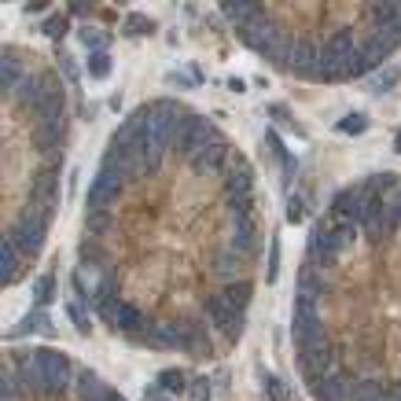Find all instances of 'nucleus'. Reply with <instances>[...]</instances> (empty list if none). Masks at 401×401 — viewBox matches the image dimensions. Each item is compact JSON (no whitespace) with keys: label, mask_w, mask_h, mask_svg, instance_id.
<instances>
[{"label":"nucleus","mask_w":401,"mask_h":401,"mask_svg":"<svg viewBox=\"0 0 401 401\" xmlns=\"http://www.w3.org/2000/svg\"><path fill=\"white\" fill-rule=\"evenodd\" d=\"M265 394L269 401H288V386H283L280 376H265Z\"/></svg>","instance_id":"72a5a7b5"},{"label":"nucleus","mask_w":401,"mask_h":401,"mask_svg":"<svg viewBox=\"0 0 401 401\" xmlns=\"http://www.w3.org/2000/svg\"><path fill=\"white\" fill-rule=\"evenodd\" d=\"M34 118H37V129H48V125H66V92L52 96L48 104L34 114Z\"/></svg>","instance_id":"dca6fc26"},{"label":"nucleus","mask_w":401,"mask_h":401,"mask_svg":"<svg viewBox=\"0 0 401 401\" xmlns=\"http://www.w3.org/2000/svg\"><path fill=\"white\" fill-rule=\"evenodd\" d=\"M258 239H262V232H258L254 213H232V210H228V218H225V243H221V247L251 258L258 251Z\"/></svg>","instance_id":"20e7f679"},{"label":"nucleus","mask_w":401,"mask_h":401,"mask_svg":"<svg viewBox=\"0 0 401 401\" xmlns=\"http://www.w3.org/2000/svg\"><path fill=\"white\" fill-rule=\"evenodd\" d=\"M133 34H155V22L148 15H125V37H133Z\"/></svg>","instance_id":"c756f323"},{"label":"nucleus","mask_w":401,"mask_h":401,"mask_svg":"<svg viewBox=\"0 0 401 401\" xmlns=\"http://www.w3.org/2000/svg\"><path fill=\"white\" fill-rule=\"evenodd\" d=\"M66 317L74 321V328H78V332H92L89 309H85V302H81V298H70V302H66Z\"/></svg>","instance_id":"393cba45"},{"label":"nucleus","mask_w":401,"mask_h":401,"mask_svg":"<svg viewBox=\"0 0 401 401\" xmlns=\"http://www.w3.org/2000/svg\"><path fill=\"white\" fill-rule=\"evenodd\" d=\"M265 144L273 148V155H276V162H280V166H288V162L295 159V155H291L288 148H283V140H280V136L273 133V129H269V133H265Z\"/></svg>","instance_id":"473e14b6"},{"label":"nucleus","mask_w":401,"mask_h":401,"mask_svg":"<svg viewBox=\"0 0 401 401\" xmlns=\"http://www.w3.org/2000/svg\"><path fill=\"white\" fill-rule=\"evenodd\" d=\"M306 213H309V203H306L302 195H291V199H288V221H291V225H302Z\"/></svg>","instance_id":"2f4dec72"},{"label":"nucleus","mask_w":401,"mask_h":401,"mask_svg":"<svg viewBox=\"0 0 401 401\" xmlns=\"http://www.w3.org/2000/svg\"><path fill=\"white\" fill-rule=\"evenodd\" d=\"M52 295H55V280H52V276H41V280L34 283V302H37V309H45V306L52 302Z\"/></svg>","instance_id":"cd10ccee"},{"label":"nucleus","mask_w":401,"mask_h":401,"mask_svg":"<svg viewBox=\"0 0 401 401\" xmlns=\"http://www.w3.org/2000/svg\"><path fill=\"white\" fill-rule=\"evenodd\" d=\"M111 55L107 52H92L89 55V63H85V74H89L92 81H104V78H111Z\"/></svg>","instance_id":"4be33fe9"},{"label":"nucleus","mask_w":401,"mask_h":401,"mask_svg":"<svg viewBox=\"0 0 401 401\" xmlns=\"http://www.w3.org/2000/svg\"><path fill=\"white\" fill-rule=\"evenodd\" d=\"M328 295V280H324V269H313L306 265L298 273V288H295V298H309V302H321Z\"/></svg>","instance_id":"f8f14e48"},{"label":"nucleus","mask_w":401,"mask_h":401,"mask_svg":"<svg viewBox=\"0 0 401 401\" xmlns=\"http://www.w3.org/2000/svg\"><path fill=\"white\" fill-rule=\"evenodd\" d=\"M398 78H401V74H398L394 66H383L379 74L372 78V89H376V92H386V89H394V85H398Z\"/></svg>","instance_id":"7c9ffc66"},{"label":"nucleus","mask_w":401,"mask_h":401,"mask_svg":"<svg viewBox=\"0 0 401 401\" xmlns=\"http://www.w3.org/2000/svg\"><path fill=\"white\" fill-rule=\"evenodd\" d=\"M63 34H66V19H63V15H48V19H45V37L59 41Z\"/></svg>","instance_id":"f704fd0d"},{"label":"nucleus","mask_w":401,"mask_h":401,"mask_svg":"<svg viewBox=\"0 0 401 401\" xmlns=\"http://www.w3.org/2000/svg\"><path fill=\"white\" fill-rule=\"evenodd\" d=\"M218 8H221V15L232 22L236 30H243V26L254 22L265 11V4H254V0H225V4H218Z\"/></svg>","instance_id":"ddd939ff"},{"label":"nucleus","mask_w":401,"mask_h":401,"mask_svg":"<svg viewBox=\"0 0 401 401\" xmlns=\"http://www.w3.org/2000/svg\"><path fill=\"white\" fill-rule=\"evenodd\" d=\"M122 184H129V181L118 174V169H111V166L99 162V174H96V181L89 184V195H85V206H89V213L107 210L114 199L122 195Z\"/></svg>","instance_id":"423d86ee"},{"label":"nucleus","mask_w":401,"mask_h":401,"mask_svg":"<svg viewBox=\"0 0 401 401\" xmlns=\"http://www.w3.org/2000/svg\"><path fill=\"white\" fill-rule=\"evenodd\" d=\"M221 295H225V298H228V302H232L236 309H243V313H247V302H251V283H247V280L225 283V288H221Z\"/></svg>","instance_id":"412c9836"},{"label":"nucleus","mask_w":401,"mask_h":401,"mask_svg":"<svg viewBox=\"0 0 401 401\" xmlns=\"http://www.w3.org/2000/svg\"><path fill=\"white\" fill-rule=\"evenodd\" d=\"M203 321L213 328V332H225L228 342H236L239 332H243V324H247V313L236 309V306L218 291V295H210L206 302H203Z\"/></svg>","instance_id":"7ed1b4c3"},{"label":"nucleus","mask_w":401,"mask_h":401,"mask_svg":"<svg viewBox=\"0 0 401 401\" xmlns=\"http://www.w3.org/2000/svg\"><path fill=\"white\" fill-rule=\"evenodd\" d=\"M37 148L48 151V155H59L66 148V125H48V129H37Z\"/></svg>","instance_id":"6ab92c4d"},{"label":"nucleus","mask_w":401,"mask_h":401,"mask_svg":"<svg viewBox=\"0 0 401 401\" xmlns=\"http://www.w3.org/2000/svg\"><path fill=\"white\" fill-rule=\"evenodd\" d=\"M59 66H63V74H66L70 81H74V85H78V63H74V59H70V55H59Z\"/></svg>","instance_id":"58836bf2"},{"label":"nucleus","mask_w":401,"mask_h":401,"mask_svg":"<svg viewBox=\"0 0 401 401\" xmlns=\"http://www.w3.org/2000/svg\"><path fill=\"white\" fill-rule=\"evenodd\" d=\"M386 213H391V218L401 225V184H398L391 195H386Z\"/></svg>","instance_id":"e433bc0d"},{"label":"nucleus","mask_w":401,"mask_h":401,"mask_svg":"<svg viewBox=\"0 0 401 401\" xmlns=\"http://www.w3.org/2000/svg\"><path fill=\"white\" fill-rule=\"evenodd\" d=\"M218 140H225L221 129L213 125L210 118H203V114H192V118L177 129L174 155H177V159H184V162H192V159H199V155H203L210 144H218Z\"/></svg>","instance_id":"f257e3e1"},{"label":"nucleus","mask_w":401,"mask_h":401,"mask_svg":"<svg viewBox=\"0 0 401 401\" xmlns=\"http://www.w3.org/2000/svg\"><path fill=\"white\" fill-rule=\"evenodd\" d=\"M365 129H368V118H365V114H346V118L339 122V133H342V136H361Z\"/></svg>","instance_id":"c85d7f7f"},{"label":"nucleus","mask_w":401,"mask_h":401,"mask_svg":"<svg viewBox=\"0 0 401 401\" xmlns=\"http://www.w3.org/2000/svg\"><path fill=\"white\" fill-rule=\"evenodd\" d=\"M30 332H45V335H52V321H48V313H45V309H34L30 317H26L22 324H15L8 335H11V339H19V335H30Z\"/></svg>","instance_id":"aec40b11"},{"label":"nucleus","mask_w":401,"mask_h":401,"mask_svg":"<svg viewBox=\"0 0 401 401\" xmlns=\"http://www.w3.org/2000/svg\"><path fill=\"white\" fill-rule=\"evenodd\" d=\"M59 92H63V85L55 81L52 74H45V70H30V74L22 78V85L15 89V96H11V99H15V107L34 111V114H37L52 96H59Z\"/></svg>","instance_id":"f03ea898"},{"label":"nucleus","mask_w":401,"mask_h":401,"mask_svg":"<svg viewBox=\"0 0 401 401\" xmlns=\"http://www.w3.org/2000/svg\"><path fill=\"white\" fill-rule=\"evenodd\" d=\"M339 258H342V247H339V239H335L332 221H317V225H313V232H309L306 262H309L313 269H332Z\"/></svg>","instance_id":"39448f33"},{"label":"nucleus","mask_w":401,"mask_h":401,"mask_svg":"<svg viewBox=\"0 0 401 401\" xmlns=\"http://www.w3.org/2000/svg\"><path fill=\"white\" fill-rule=\"evenodd\" d=\"M328 221H332V218H328ZM332 228H335V239H339L342 254H346L353 243H357V225L353 221H332Z\"/></svg>","instance_id":"bb28decb"},{"label":"nucleus","mask_w":401,"mask_h":401,"mask_svg":"<svg viewBox=\"0 0 401 401\" xmlns=\"http://www.w3.org/2000/svg\"><path fill=\"white\" fill-rule=\"evenodd\" d=\"M111 228H114V221H111V213H107V210L89 213V218H85V232H89V236H96V239L111 236Z\"/></svg>","instance_id":"5701e85b"},{"label":"nucleus","mask_w":401,"mask_h":401,"mask_svg":"<svg viewBox=\"0 0 401 401\" xmlns=\"http://www.w3.org/2000/svg\"><path fill=\"white\" fill-rule=\"evenodd\" d=\"M70 11H74V15H89V8L92 4H85V0H74V4H66Z\"/></svg>","instance_id":"a19ab883"},{"label":"nucleus","mask_w":401,"mask_h":401,"mask_svg":"<svg viewBox=\"0 0 401 401\" xmlns=\"http://www.w3.org/2000/svg\"><path fill=\"white\" fill-rule=\"evenodd\" d=\"M22 276V254H19V247L11 239H4L0 243V283H15Z\"/></svg>","instance_id":"2eb2a0df"},{"label":"nucleus","mask_w":401,"mask_h":401,"mask_svg":"<svg viewBox=\"0 0 401 401\" xmlns=\"http://www.w3.org/2000/svg\"><path fill=\"white\" fill-rule=\"evenodd\" d=\"M210 269H213V280L221 283H236V280H247V258L236 254V251H228V247H218L210 258Z\"/></svg>","instance_id":"6e6552de"},{"label":"nucleus","mask_w":401,"mask_h":401,"mask_svg":"<svg viewBox=\"0 0 401 401\" xmlns=\"http://www.w3.org/2000/svg\"><path fill=\"white\" fill-rule=\"evenodd\" d=\"M96 313H99V317H104V324H111L118 335H136L140 328H144V313H140L133 302H125V298H111V302H104Z\"/></svg>","instance_id":"0eeeda50"},{"label":"nucleus","mask_w":401,"mask_h":401,"mask_svg":"<svg viewBox=\"0 0 401 401\" xmlns=\"http://www.w3.org/2000/svg\"><path fill=\"white\" fill-rule=\"evenodd\" d=\"M228 151H232V148H228L225 140H218V144H210V148H206L203 155H199V159H192L188 166L195 169L199 177H221V181H225V162H228Z\"/></svg>","instance_id":"1a4fd4ad"},{"label":"nucleus","mask_w":401,"mask_h":401,"mask_svg":"<svg viewBox=\"0 0 401 401\" xmlns=\"http://www.w3.org/2000/svg\"><path fill=\"white\" fill-rule=\"evenodd\" d=\"M107 34L99 30V26H81V45L89 48V52H107Z\"/></svg>","instance_id":"a878e982"},{"label":"nucleus","mask_w":401,"mask_h":401,"mask_svg":"<svg viewBox=\"0 0 401 401\" xmlns=\"http://www.w3.org/2000/svg\"><path fill=\"white\" fill-rule=\"evenodd\" d=\"M169 394L162 391V386H148V394H144V401H166Z\"/></svg>","instance_id":"ea45409f"},{"label":"nucleus","mask_w":401,"mask_h":401,"mask_svg":"<svg viewBox=\"0 0 401 401\" xmlns=\"http://www.w3.org/2000/svg\"><path fill=\"white\" fill-rule=\"evenodd\" d=\"M26 74H30V70H22L19 55L4 48V59H0V92H4V99H8V96H15V89L22 85Z\"/></svg>","instance_id":"4468645a"},{"label":"nucleus","mask_w":401,"mask_h":401,"mask_svg":"<svg viewBox=\"0 0 401 401\" xmlns=\"http://www.w3.org/2000/svg\"><path fill=\"white\" fill-rule=\"evenodd\" d=\"M159 386L166 394H184V386H188V379H184L181 368H162L159 372Z\"/></svg>","instance_id":"b1692460"},{"label":"nucleus","mask_w":401,"mask_h":401,"mask_svg":"<svg viewBox=\"0 0 401 401\" xmlns=\"http://www.w3.org/2000/svg\"><path fill=\"white\" fill-rule=\"evenodd\" d=\"M317 70H321V48L313 45V41H295L291 74H298V78H309V81H317Z\"/></svg>","instance_id":"9d476101"},{"label":"nucleus","mask_w":401,"mask_h":401,"mask_svg":"<svg viewBox=\"0 0 401 401\" xmlns=\"http://www.w3.org/2000/svg\"><path fill=\"white\" fill-rule=\"evenodd\" d=\"M210 386H213V379H206V376L192 379V401H210Z\"/></svg>","instance_id":"c9c22d12"},{"label":"nucleus","mask_w":401,"mask_h":401,"mask_svg":"<svg viewBox=\"0 0 401 401\" xmlns=\"http://www.w3.org/2000/svg\"><path fill=\"white\" fill-rule=\"evenodd\" d=\"M280 273V243L273 239V251H269V280H276Z\"/></svg>","instance_id":"4c0bfd02"},{"label":"nucleus","mask_w":401,"mask_h":401,"mask_svg":"<svg viewBox=\"0 0 401 401\" xmlns=\"http://www.w3.org/2000/svg\"><path fill=\"white\" fill-rule=\"evenodd\" d=\"M4 401H22V398H4Z\"/></svg>","instance_id":"c03bdc74"},{"label":"nucleus","mask_w":401,"mask_h":401,"mask_svg":"<svg viewBox=\"0 0 401 401\" xmlns=\"http://www.w3.org/2000/svg\"><path fill=\"white\" fill-rule=\"evenodd\" d=\"M372 26H394L401 30V0H383V4H368Z\"/></svg>","instance_id":"f3484780"},{"label":"nucleus","mask_w":401,"mask_h":401,"mask_svg":"<svg viewBox=\"0 0 401 401\" xmlns=\"http://www.w3.org/2000/svg\"><path fill=\"white\" fill-rule=\"evenodd\" d=\"M394 151L401 155V133H398V140H394Z\"/></svg>","instance_id":"37998d69"},{"label":"nucleus","mask_w":401,"mask_h":401,"mask_svg":"<svg viewBox=\"0 0 401 401\" xmlns=\"http://www.w3.org/2000/svg\"><path fill=\"white\" fill-rule=\"evenodd\" d=\"M398 228V221L391 218V213H386V206H383V213H376V218H368L365 225H361V232L372 239V243H379V239H386Z\"/></svg>","instance_id":"a211bd4d"},{"label":"nucleus","mask_w":401,"mask_h":401,"mask_svg":"<svg viewBox=\"0 0 401 401\" xmlns=\"http://www.w3.org/2000/svg\"><path fill=\"white\" fill-rule=\"evenodd\" d=\"M309 391H313V398H317V401H350V376L339 365L335 372H328L317 386H309Z\"/></svg>","instance_id":"9b49d317"},{"label":"nucleus","mask_w":401,"mask_h":401,"mask_svg":"<svg viewBox=\"0 0 401 401\" xmlns=\"http://www.w3.org/2000/svg\"><path fill=\"white\" fill-rule=\"evenodd\" d=\"M228 89H232V92H243L247 85H243V78H228Z\"/></svg>","instance_id":"79ce46f5"}]
</instances>
